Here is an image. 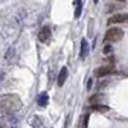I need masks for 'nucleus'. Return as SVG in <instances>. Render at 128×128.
Wrapping results in <instances>:
<instances>
[{
  "label": "nucleus",
  "mask_w": 128,
  "mask_h": 128,
  "mask_svg": "<svg viewBox=\"0 0 128 128\" xmlns=\"http://www.w3.org/2000/svg\"><path fill=\"white\" fill-rule=\"evenodd\" d=\"M91 83H92V80H88V83H87V90L91 88Z\"/></svg>",
  "instance_id": "13"
},
{
  "label": "nucleus",
  "mask_w": 128,
  "mask_h": 128,
  "mask_svg": "<svg viewBox=\"0 0 128 128\" xmlns=\"http://www.w3.org/2000/svg\"><path fill=\"white\" fill-rule=\"evenodd\" d=\"M22 108V100L17 94H5L0 96V109L5 113L13 114Z\"/></svg>",
  "instance_id": "1"
},
{
  "label": "nucleus",
  "mask_w": 128,
  "mask_h": 128,
  "mask_svg": "<svg viewBox=\"0 0 128 128\" xmlns=\"http://www.w3.org/2000/svg\"><path fill=\"white\" fill-rule=\"evenodd\" d=\"M119 2H124V0H119Z\"/></svg>",
  "instance_id": "16"
},
{
  "label": "nucleus",
  "mask_w": 128,
  "mask_h": 128,
  "mask_svg": "<svg viewBox=\"0 0 128 128\" xmlns=\"http://www.w3.org/2000/svg\"><path fill=\"white\" fill-rule=\"evenodd\" d=\"M110 51H112V46H110V45H105V48H104V54H109Z\"/></svg>",
  "instance_id": "12"
},
{
  "label": "nucleus",
  "mask_w": 128,
  "mask_h": 128,
  "mask_svg": "<svg viewBox=\"0 0 128 128\" xmlns=\"http://www.w3.org/2000/svg\"><path fill=\"white\" fill-rule=\"evenodd\" d=\"M128 22V13H116L108 18V24H116V23H126Z\"/></svg>",
  "instance_id": "3"
},
{
  "label": "nucleus",
  "mask_w": 128,
  "mask_h": 128,
  "mask_svg": "<svg viewBox=\"0 0 128 128\" xmlns=\"http://www.w3.org/2000/svg\"><path fill=\"white\" fill-rule=\"evenodd\" d=\"M113 67L110 66H102V67H99L94 70V74L96 77H105V76H109V74L113 73Z\"/></svg>",
  "instance_id": "4"
},
{
  "label": "nucleus",
  "mask_w": 128,
  "mask_h": 128,
  "mask_svg": "<svg viewBox=\"0 0 128 128\" xmlns=\"http://www.w3.org/2000/svg\"><path fill=\"white\" fill-rule=\"evenodd\" d=\"M94 3H95V4H98V3H99V0H94Z\"/></svg>",
  "instance_id": "15"
},
{
  "label": "nucleus",
  "mask_w": 128,
  "mask_h": 128,
  "mask_svg": "<svg viewBox=\"0 0 128 128\" xmlns=\"http://www.w3.org/2000/svg\"><path fill=\"white\" fill-rule=\"evenodd\" d=\"M49 102V95L48 92H41L38 95V98H37V104L40 106H46Z\"/></svg>",
  "instance_id": "8"
},
{
  "label": "nucleus",
  "mask_w": 128,
  "mask_h": 128,
  "mask_svg": "<svg viewBox=\"0 0 128 128\" xmlns=\"http://www.w3.org/2000/svg\"><path fill=\"white\" fill-rule=\"evenodd\" d=\"M3 80V73H0V81Z\"/></svg>",
  "instance_id": "14"
},
{
  "label": "nucleus",
  "mask_w": 128,
  "mask_h": 128,
  "mask_svg": "<svg viewBox=\"0 0 128 128\" xmlns=\"http://www.w3.org/2000/svg\"><path fill=\"white\" fill-rule=\"evenodd\" d=\"M88 51H90V48H88V42L86 41V38H82L81 41V51H80V55L82 59H84L87 55H88Z\"/></svg>",
  "instance_id": "7"
},
{
  "label": "nucleus",
  "mask_w": 128,
  "mask_h": 128,
  "mask_svg": "<svg viewBox=\"0 0 128 128\" xmlns=\"http://www.w3.org/2000/svg\"><path fill=\"white\" fill-rule=\"evenodd\" d=\"M92 110H96V112H108L109 108H108V106H102V105L95 104V105H92Z\"/></svg>",
  "instance_id": "10"
},
{
  "label": "nucleus",
  "mask_w": 128,
  "mask_h": 128,
  "mask_svg": "<svg viewBox=\"0 0 128 128\" xmlns=\"http://www.w3.org/2000/svg\"><path fill=\"white\" fill-rule=\"evenodd\" d=\"M82 13V0H76V10H74V17L80 18Z\"/></svg>",
  "instance_id": "9"
},
{
  "label": "nucleus",
  "mask_w": 128,
  "mask_h": 128,
  "mask_svg": "<svg viewBox=\"0 0 128 128\" xmlns=\"http://www.w3.org/2000/svg\"><path fill=\"white\" fill-rule=\"evenodd\" d=\"M67 76H68V69H67V67H63L58 74V86L59 87H62L64 84V82L67 80Z\"/></svg>",
  "instance_id": "6"
},
{
  "label": "nucleus",
  "mask_w": 128,
  "mask_h": 128,
  "mask_svg": "<svg viewBox=\"0 0 128 128\" xmlns=\"http://www.w3.org/2000/svg\"><path fill=\"white\" fill-rule=\"evenodd\" d=\"M124 32L119 27H112L106 31V34L104 36V42H118L123 38Z\"/></svg>",
  "instance_id": "2"
},
{
  "label": "nucleus",
  "mask_w": 128,
  "mask_h": 128,
  "mask_svg": "<svg viewBox=\"0 0 128 128\" xmlns=\"http://www.w3.org/2000/svg\"><path fill=\"white\" fill-rule=\"evenodd\" d=\"M88 119H90V114H84V116H83V120H82V127H81V128H87Z\"/></svg>",
  "instance_id": "11"
},
{
  "label": "nucleus",
  "mask_w": 128,
  "mask_h": 128,
  "mask_svg": "<svg viewBox=\"0 0 128 128\" xmlns=\"http://www.w3.org/2000/svg\"><path fill=\"white\" fill-rule=\"evenodd\" d=\"M38 40L41 42H48L50 38H51V31H50V27H44V28H41V31L38 32V35H37Z\"/></svg>",
  "instance_id": "5"
}]
</instances>
